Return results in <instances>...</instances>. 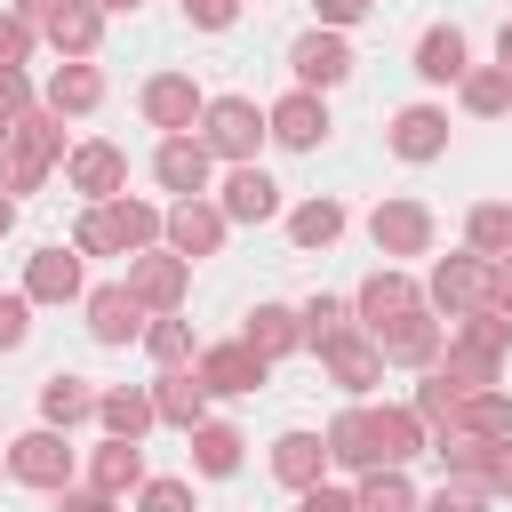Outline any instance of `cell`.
Wrapping results in <instances>:
<instances>
[{
	"label": "cell",
	"instance_id": "cell-39",
	"mask_svg": "<svg viewBox=\"0 0 512 512\" xmlns=\"http://www.w3.org/2000/svg\"><path fill=\"white\" fill-rule=\"evenodd\" d=\"M144 352H152L160 368H176V360H192V328H184L176 312H160V320L144 328Z\"/></svg>",
	"mask_w": 512,
	"mask_h": 512
},
{
	"label": "cell",
	"instance_id": "cell-40",
	"mask_svg": "<svg viewBox=\"0 0 512 512\" xmlns=\"http://www.w3.org/2000/svg\"><path fill=\"white\" fill-rule=\"evenodd\" d=\"M424 512H488V488H480L472 472H456V480H440V488L424 496Z\"/></svg>",
	"mask_w": 512,
	"mask_h": 512
},
{
	"label": "cell",
	"instance_id": "cell-7",
	"mask_svg": "<svg viewBox=\"0 0 512 512\" xmlns=\"http://www.w3.org/2000/svg\"><path fill=\"white\" fill-rule=\"evenodd\" d=\"M376 352H384V368H440V352H448V320H432V312H408V320H392L384 336H368Z\"/></svg>",
	"mask_w": 512,
	"mask_h": 512
},
{
	"label": "cell",
	"instance_id": "cell-30",
	"mask_svg": "<svg viewBox=\"0 0 512 512\" xmlns=\"http://www.w3.org/2000/svg\"><path fill=\"white\" fill-rule=\"evenodd\" d=\"M416 72H424L432 88L464 80V72H472V64H464V32H456V24H432V32L416 40Z\"/></svg>",
	"mask_w": 512,
	"mask_h": 512
},
{
	"label": "cell",
	"instance_id": "cell-56",
	"mask_svg": "<svg viewBox=\"0 0 512 512\" xmlns=\"http://www.w3.org/2000/svg\"><path fill=\"white\" fill-rule=\"evenodd\" d=\"M0 144H8V128H0Z\"/></svg>",
	"mask_w": 512,
	"mask_h": 512
},
{
	"label": "cell",
	"instance_id": "cell-20",
	"mask_svg": "<svg viewBox=\"0 0 512 512\" xmlns=\"http://www.w3.org/2000/svg\"><path fill=\"white\" fill-rule=\"evenodd\" d=\"M320 360H328V376H336L344 392H376V376H384V352H376L360 328H344L336 344H320Z\"/></svg>",
	"mask_w": 512,
	"mask_h": 512
},
{
	"label": "cell",
	"instance_id": "cell-42",
	"mask_svg": "<svg viewBox=\"0 0 512 512\" xmlns=\"http://www.w3.org/2000/svg\"><path fill=\"white\" fill-rule=\"evenodd\" d=\"M472 480H480L488 496H512V440H488L480 464H472Z\"/></svg>",
	"mask_w": 512,
	"mask_h": 512
},
{
	"label": "cell",
	"instance_id": "cell-11",
	"mask_svg": "<svg viewBox=\"0 0 512 512\" xmlns=\"http://www.w3.org/2000/svg\"><path fill=\"white\" fill-rule=\"evenodd\" d=\"M288 64H296V88H336V80H352V48H344V32H328V24H312L296 48H288Z\"/></svg>",
	"mask_w": 512,
	"mask_h": 512
},
{
	"label": "cell",
	"instance_id": "cell-47",
	"mask_svg": "<svg viewBox=\"0 0 512 512\" xmlns=\"http://www.w3.org/2000/svg\"><path fill=\"white\" fill-rule=\"evenodd\" d=\"M184 16L200 32H224V24H240V0H184Z\"/></svg>",
	"mask_w": 512,
	"mask_h": 512
},
{
	"label": "cell",
	"instance_id": "cell-51",
	"mask_svg": "<svg viewBox=\"0 0 512 512\" xmlns=\"http://www.w3.org/2000/svg\"><path fill=\"white\" fill-rule=\"evenodd\" d=\"M56 512H112V496H96V488H64Z\"/></svg>",
	"mask_w": 512,
	"mask_h": 512
},
{
	"label": "cell",
	"instance_id": "cell-8",
	"mask_svg": "<svg viewBox=\"0 0 512 512\" xmlns=\"http://www.w3.org/2000/svg\"><path fill=\"white\" fill-rule=\"evenodd\" d=\"M8 472L16 480H32V488H72V440L56 432V424H40V432H24L16 448H8Z\"/></svg>",
	"mask_w": 512,
	"mask_h": 512
},
{
	"label": "cell",
	"instance_id": "cell-49",
	"mask_svg": "<svg viewBox=\"0 0 512 512\" xmlns=\"http://www.w3.org/2000/svg\"><path fill=\"white\" fill-rule=\"evenodd\" d=\"M312 8H320V24H328V32H344V24H360L376 0H312Z\"/></svg>",
	"mask_w": 512,
	"mask_h": 512
},
{
	"label": "cell",
	"instance_id": "cell-1",
	"mask_svg": "<svg viewBox=\"0 0 512 512\" xmlns=\"http://www.w3.org/2000/svg\"><path fill=\"white\" fill-rule=\"evenodd\" d=\"M168 232V208H152V200H104V208H88L80 216V232H72V248L80 256H136V248H152Z\"/></svg>",
	"mask_w": 512,
	"mask_h": 512
},
{
	"label": "cell",
	"instance_id": "cell-28",
	"mask_svg": "<svg viewBox=\"0 0 512 512\" xmlns=\"http://www.w3.org/2000/svg\"><path fill=\"white\" fill-rule=\"evenodd\" d=\"M88 488H96V496H128V488H144V448H136V440H104V448L88 456Z\"/></svg>",
	"mask_w": 512,
	"mask_h": 512
},
{
	"label": "cell",
	"instance_id": "cell-12",
	"mask_svg": "<svg viewBox=\"0 0 512 512\" xmlns=\"http://www.w3.org/2000/svg\"><path fill=\"white\" fill-rule=\"evenodd\" d=\"M368 240H376L384 256H424V248H432V208H424V200H376Z\"/></svg>",
	"mask_w": 512,
	"mask_h": 512
},
{
	"label": "cell",
	"instance_id": "cell-2",
	"mask_svg": "<svg viewBox=\"0 0 512 512\" xmlns=\"http://www.w3.org/2000/svg\"><path fill=\"white\" fill-rule=\"evenodd\" d=\"M64 160V120L56 112H24L0 144V192H32L48 168Z\"/></svg>",
	"mask_w": 512,
	"mask_h": 512
},
{
	"label": "cell",
	"instance_id": "cell-46",
	"mask_svg": "<svg viewBox=\"0 0 512 512\" xmlns=\"http://www.w3.org/2000/svg\"><path fill=\"white\" fill-rule=\"evenodd\" d=\"M24 56H32V16L8 8V16H0V64H24Z\"/></svg>",
	"mask_w": 512,
	"mask_h": 512
},
{
	"label": "cell",
	"instance_id": "cell-23",
	"mask_svg": "<svg viewBox=\"0 0 512 512\" xmlns=\"http://www.w3.org/2000/svg\"><path fill=\"white\" fill-rule=\"evenodd\" d=\"M320 464H328V440H312V432H280L272 440V480L280 488H320Z\"/></svg>",
	"mask_w": 512,
	"mask_h": 512
},
{
	"label": "cell",
	"instance_id": "cell-17",
	"mask_svg": "<svg viewBox=\"0 0 512 512\" xmlns=\"http://www.w3.org/2000/svg\"><path fill=\"white\" fill-rule=\"evenodd\" d=\"M216 208H224L232 224H272V216H280V184H272V176L248 160V168H232V176H224Z\"/></svg>",
	"mask_w": 512,
	"mask_h": 512
},
{
	"label": "cell",
	"instance_id": "cell-53",
	"mask_svg": "<svg viewBox=\"0 0 512 512\" xmlns=\"http://www.w3.org/2000/svg\"><path fill=\"white\" fill-rule=\"evenodd\" d=\"M496 64H504V72H512V24H504V32H496Z\"/></svg>",
	"mask_w": 512,
	"mask_h": 512
},
{
	"label": "cell",
	"instance_id": "cell-16",
	"mask_svg": "<svg viewBox=\"0 0 512 512\" xmlns=\"http://www.w3.org/2000/svg\"><path fill=\"white\" fill-rule=\"evenodd\" d=\"M40 32H48V48H56L64 64H88V56H96V40H104V8H96V0H64Z\"/></svg>",
	"mask_w": 512,
	"mask_h": 512
},
{
	"label": "cell",
	"instance_id": "cell-54",
	"mask_svg": "<svg viewBox=\"0 0 512 512\" xmlns=\"http://www.w3.org/2000/svg\"><path fill=\"white\" fill-rule=\"evenodd\" d=\"M0 232H16V192H0Z\"/></svg>",
	"mask_w": 512,
	"mask_h": 512
},
{
	"label": "cell",
	"instance_id": "cell-19",
	"mask_svg": "<svg viewBox=\"0 0 512 512\" xmlns=\"http://www.w3.org/2000/svg\"><path fill=\"white\" fill-rule=\"evenodd\" d=\"M400 160H440L448 152V112L440 104H408V112H392V136H384Z\"/></svg>",
	"mask_w": 512,
	"mask_h": 512
},
{
	"label": "cell",
	"instance_id": "cell-34",
	"mask_svg": "<svg viewBox=\"0 0 512 512\" xmlns=\"http://www.w3.org/2000/svg\"><path fill=\"white\" fill-rule=\"evenodd\" d=\"M456 432H472V440H512V400L488 384V392H472L464 400V416H456Z\"/></svg>",
	"mask_w": 512,
	"mask_h": 512
},
{
	"label": "cell",
	"instance_id": "cell-43",
	"mask_svg": "<svg viewBox=\"0 0 512 512\" xmlns=\"http://www.w3.org/2000/svg\"><path fill=\"white\" fill-rule=\"evenodd\" d=\"M136 512H192V480H144Z\"/></svg>",
	"mask_w": 512,
	"mask_h": 512
},
{
	"label": "cell",
	"instance_id": "cell-37",
	"mask_svg": "<svg viewBox=\"0 0 512 512\" xmlns=\"http://www.w3.org/2000/svg\"><path fill=\"white\" fill-rule=\"evenodd\" d=\"M456 88H464V112H480V120H496V112L512 104V72H504V64H488V72H464Z\"/></svg>",
	"mask_w": 512,
	"mask_h": 512
},
{
	"label": "cell",
	"instance_id": "cell-38",
	"mask_svg": "<svg viewBox=\"0 0 512 512\" xmlns=\"http://www.w3.org/2000/svg\"><path fill=\"white\" fill-rule=\"evenodd\" d=\"M472 256H512V208H496V200L472 208Z\"/></svg>",
	"mask_w": 512,
	"mask_h": 512
},
{
	"label": "cell",
	"instance_id": "cell-31",
	"mask_svg": "<svg viewBox=\"0 0 512 512\" xmlns=\"http://www.w3.org/2000/svg\"><path fill=\"white\" fill-rule=\"evenodd\" d=\"M368 424H376V456H384L392 472L424 448V416H416V408H368Z\"/></svg>",
	"mask_w": 512,
	"mask_h": 512
},
{
	"label": "cell",
	"instance_id": "cell-41",
	"mask_svg": "<svg viewBox=\"0 0 512 512\" xmlns=\"http://www.w3.org/2000/svg\"><path fill=\"white\" fill-rule=\"evenodd\" d=\"M336 336H344V304H336V296H312V304H304V344L320 352V344H336Z\"/></svg>",
	"mask_w": 512,
	"mask_h": 512
},
{
	"label": "cell",
	"instance_id": "cell-4",
	"mask_svg": "<svg viewBox=\"0 0 512 512\" xmlns=\"http://www.w3.org/2000/svg\"><path fill=\"white\" fill-rule=\"evenodd\" d=\"M64 184H72L88 208H104V200L128 192V152H120V144H72V152H64Z\"/></svg>",
	"mask_w": 512,
	"mask_h": 512
},
{
	"label": "cell",
	"instance_id": "cell-55",
	"mask_svg": "<svg viewBox=\"0 0 512 512\" xmlns=\"http://www.w3.org/2000/svg\"><path fill=\"white\" fill-rule=\"evenodd\" d=\"M96 8H104V16H112V8H136V0H96Z\"/></svg>",
	"mask_w": 512,
	"mask_h": 512
},
{
	"label": "cell",
	"instance_id": "cell-14",
	"mask_svg": "<svg viewBox=\"0 0 512 512\" xmlns=\"http://www.w3.org/2000/svg\"><path fill=\"white\" fill-rule=\"evenodd\" d=\"M184 280H192V264H184V256H128V296H136L152 320L184 304Z\"/></svg>",
	"mask_w": 512,
	"mask_h": 512
},
{
	"label": "cell",
	"instance_id": "cell-35",
	"mask_svg": "<svg viewBox=\"0 0 512 512\" xmlns=\"http://www.w3.org/2000/svg\"><path fill=\"white\" fill-rule=\"evenodd\" d=\"M352 504H360V512H416V488H408L392 464H376V472H360Z\"/></svg>",
	"mask_w": 512,
	"mask_h": 512
},
{
	"label": "cell",
	"instance_id": "cell-27",
	"mask_svg": "<svg viewBox=\"0 0 512 512\" xmlns=\"http://www.w3.org/2000/svg\"><path fill=\"white\" fill-rule=\"evenodd\" d=\"M152 408H160V424H176V432H200V424H208V384L168 368V376L152 384Z\"/></svg>",
	"mask_w": 512,
	"mask_h": 512
},
{
	"label": "cell",
	"instance_id": "cell-50",
	"mask_svg": "<svg viewBox=\"0 0 512 512\" xmlns=\"http://www.w3.org/2000/svg\"><path fill=\"white\" fill-rule=\"evenodd\" d=\"M488 312H512V256L488 264Z\"/></svg>",
	"mask_w": 512,
	"mask_h": 512
},
{
	"label": "cell",
	"instance_id": "cell-52",
	"mask_svg": "<svg viewBox=\"0 0 512 512\" xmlns=\"http://www.w3.org/2000/svg\"><path fill=\"white\" fill-rule=\"evenodd\" d=\"M8 8H16V16H32V24H48V16L64 8V0H8Z\"/></svg>",
	"mask_w": 512,
	"mask_h": 512
},
{
	"label": "cell",
	"instance_id": "cell-44",
	"mask_svg": "<svg viewBox=\"0 0 512 512\" xmlns=\"http://www.w3.org/2000/svg\"><path fill=\"white\" fill-rule=\"evenodd\" d=\"M24 112H32V80H24L16 64H0V128H16Z\"/></svg>",
	"mask_w": 512,
	"mask_h": 512
},
{
	"label": "cell",
	"instance_id": "cell-3",
	"mask_svg": "<svg viewBox=\"0 0 512 512\" xmlns=\"http://www.w3.org/2000/svg\"><path fill=\"white\" fill-rule=\"evenodd\" d=\"M264 136H272V120L256 112V96H208V112H200V144H208L216 160L248 168Z\"/></svg>",
	"mask_w": 512,
	"mask_h": 512
},
{
	"label": "cell",
	"instance_id": "cell-48",
	"mask_svg": "<svg viewBox=\"0 0 512 512\" xmlns=\"http://www.w3.org/2000/svg\"><path fill=\"white\" fill-rule=\"evenodd\" d=\"M296 512H360V504H352L344 488H328V480H320V488H304V496H296Z\"/></svg>",
	"mask_w": 512,
	"mask_h": 512
},
{
	"label": "cell",
	"instance_id": "cell-26",
	"mask_svg": "<svg viewBox=\"0 0 512 512\" xmlns=\"http://www.w3.org/2000/svg\"><path fill=\"white\" fill-rule=\"evenodd\" d=\"M96 400H104V392H96L88 376H48V384H40V424L72 432V424H88V416H96Z\"/></svg>",
	"mask_w": 512,
	"mask_h": 512
},
{
	"label": "cell",
	"instance_id": "cell-24",
	"mask_svg": "<svg viewBox=\"0 0 512 512\" xmlns=\"http://www.w3.org/2000/svg\"><path fill=\"white\" fill-rule=\"evenodd\" d=\"M24 296H32V304H64V296H80V248H40L32 272H24Z\"/></svg>",
	"mask_w": 512,
	"mask_h": 512
},
{
	"label": "cell",
	"instance_id": "cell-25",
	"mask_svg": "<svg viewBox=\"0 0 512 512\" xmlns=\"http://www.w3.org/2000/svg\"><path fill=\"white\" fill-rule=\"evenodd\" d=\"M240 344H248V352H264V360H280V352H296V344H304V312H288V304H256V312H248V328H240Z\"/></svg>",
	"mask_w": 512,
	"mask_h": 512
},
{
	"label": "cell",
	"instance_id": "cell-5",
	"mask_svg": "<svg viewBox=\"0 0 512 512\" xmlns=\"http://www.w3.org/2000/svg\"><path fill=\"white\" fill-rule=\"evenodd\" d=\"M152 176H160V192H176V200H208L216 152H208L200 136H160V152H152Z\"/></svg>",
	"mask_w": 512,
	"mask_h": 512
},
{
	"label": "cell",
	"instance_id": "cell-6",
	"mask_svg": "<svg viewBox=\"0 0 512 512\" xmlns=\"http://www.w3.org/2000/svg\"><path fill=\"white\" fill-rule=\"evenodd\" d=\"M352 312H360V336H384L392 320L424 312V288H416L408 272H368V280H360V296H352Z\"/></svg>",
	"mask_w": 512,
	"mask_h": 512
},
{
	"label": "cell",
	"instance_id": "cell-22",
	"mask_svg": "<svg viewBox=\"0 0 512 512\" xmlns=\"http://www.w3.org/2000/svg\"><path fill=\"white\" fill-rule=\"evenodd\" d=\"M96 424H104L112 440H144V432L160 424V408H152V384H120V392H104V400H96Z\"/></svg>",
	"mask_w": 512,
	"mask_h": 512
},
{
	"label": "cell",
	"instance_id": "cell-29",
	"mask_svg": "<svg viewBox=\"0 0 512 512\" xmlns=\"http://www.w3.org/2000/svg\"><path fill=\"white\" fill-rule=\"evenodd\" d=\"M328 456L344 464V472H376L384 456H376V424H368V408H344L336 424H328Z\"/></svg>",
	"mask_w": 512,
	"mask_h": 512
},
{
	"label": "cell",
	"instance_id": "cell-36",
	"mask_svg": "<svg viewBox=\"0 0 512 512\" xmlns=\"http://www.w3.org/2000/svg\"><path fill=\"white\" fill-rule=\"evenodd\" d=\"M336 232H344V208H336V200H304V208H288V240H296V248H328Z\"/></svg>",
	"mask_w": 512,
	"mask_h": 512
},
{
	"label": "cell",
	"instance_id": "cell-13",
	"mask_svg": "<svg viewBox=\"0 0 512 512\" xmlns=\"http://www.w3.org/2000/svg\"><path fill=\"white\" fill-rule=\"evenodd\" d=\"M136 104H144V120H152V128H168V136H184V128L208 112V104H200V88H192V72H152Z\"/></svg>",
	"mask_w": 512,
	"mask_h": 512
},
{
	"label": "cell",
	"instance_id": "cell-9",
	"mask_svg": "<svg viewBox=\"0 0 512 512\" xmlns=\"http://www.w3.org/2000/svg\"><path fill=\"white\" fill-rule=\"evenodd\" d=\"M224 232H232V216H224L216 200H176L160 240H168V256H184V264H192V256H216V248H224Z\"/></svg>",
	"mask_w": 512,
	"mask_h": 512
},
{
	"label": "cell",
	"instance_id": "cell-45",
	"mask_svg": "<svg viewBox=\"0 0 512 512\" xmlns=\"http://www.w3.org/2000/svg\"><path fill=\"white\" fill-rule=\"evenodd\" d=\"M32 336V296H0V352H16Z\"/></svg>",
	"mask_w": 512,
	"mask_h": 512
},
{
	"label": "cell",
	"instance_id": "cell-18",
	"mask_svg": "<svg viewBox=\"0 0 512 512\" xmlns=\"http://www.w3.org/2000/svg\"><path fill=\"white\" fill-rule=\"evenodd\" d=\"M264 120H272V136H280L288 152H312V144L328 136V104H320L312 88H288V96H280V104H272Z\"/></svg>",
	"mask_w": 512,
	"mask_h": 512
},
{
	"label": "cell",
	"instance_id": "cell-21",
	"mask_svg": "<svg viewBox=\"0 0 512 512\" xmlns=\"http://www.w3.org/2000/svg\"><path fill=\"white\" fill-rule=\"evenodd\" d=\"M88 336H96V344H136V336H144V304H136L128 288H96V296H88Z\"/></svg>",
	"mask_w": 512,
	"mask_h": 512
},
{
	"label": "cell",
	"instance_id": "cell-10",
	"mask_svg": "<svg viewBox=\"0 0 512 512\" xmlns=\"http://www.w3.org/2000/svg\"><path fill=\"white\" fill-rule=\"evenodd\" d=\"M432 304L448 312V328H456V320H472V312H488V256H472V248H464V256H448V264L432 272Z\"/></svg>",
	"mask_w": 512,
	"mask_h": 512
},
{
	"label": "cell",
	"instance_id": "cell-15",
	"mask_svg": "<svg viewBox=\"0 0 512 512\" xmlns=\"http://www.w3.org/2000/svg\"><path fill=\"white\" fill-rule=\"evenodd\" d=\"M192 376H200L208 392H256V384L272 376V360L248 352V344H208V352L192 360Z\"/></svg>",
	"mask_w": 512,
	"mask_h": 512
},
{
	"label": "cell",
	"instance_id": "cell-32",
	"mask_svg": "<svg viewBox=\"0 0 512 512\" xmlns=\"http://www.w3.org/2000/svg\"><path fill=\"white\" fill-rule=\"evenodd\" d=\"M104 104V72L96 64H64L56 80H48V112L64 120V112H96Z\"/></svg>",
	"mask_w": 512,
	"mask_h": 512
},
{
	"label": "cell",
	"instance_id": "cell-33",
	"mask_svg": "<svg viewBox=\"0 0 512 512\" xmlns=\"http://www.w3.org/2000/svg\"><path fill=\"white\" fill-rule=\"evenodd\" d=\"M240 448H248V440H240L232 424H200V432H192V464H200L208 480H224V472H240Z\"/></svg>",
	"mask_w": 512,
	"mask_h": 512
}]
</instances>
